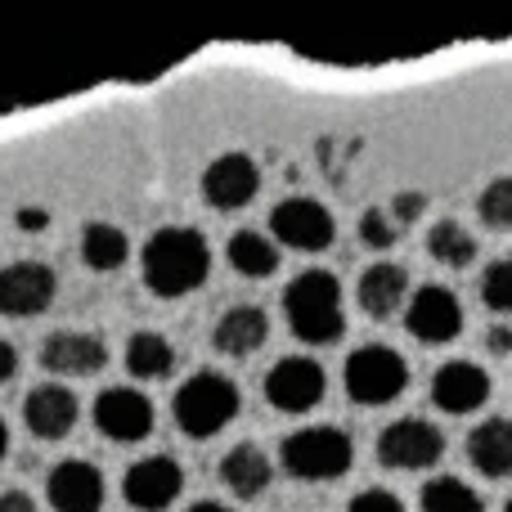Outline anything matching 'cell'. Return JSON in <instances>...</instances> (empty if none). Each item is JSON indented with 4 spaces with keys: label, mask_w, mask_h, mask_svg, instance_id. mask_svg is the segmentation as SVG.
<instances>
[{
    "label": "cell",
    "mask_w": 512,
    "mask_h": 512,
    "mask_svg": "<svg viewBox=\"0 0 512 512\" xmlns=\"http://www.w3.org/2000/svg\"><path fill=\"white\" fill-rule=\"evenodd\" d=\"M140 270L149 292L158 297H185V292H198L212 274V243L203 239L189 225H167L158 230L140 252Z\"/></svg>",
    "instance_id": "1"
},
{
    "label": "cell",
    "mask_w": 512,
    "mask_h": 512,
    "mask_svg": "<svg viewBox=\"0 0 512 512\" xmlns=\"http://www.w3.org/2000/svg\"><path fill=\"white\" fill-rule=\"evenodd\" d=\"M283 310H288L292 337L310 346H328L346 333V310H342V283L328 270H306L288 283L283 292Z\"/></svg>",
    "instance_id": "2"
},
{
    "label": "cell",
    "mask_w": 512,
    "mask_h": 512,
    "mask_svg": "<svg viewBox=\"0 0 512 512\" xmlns=\"http://www.w3.org/2000/svg\"><path fill=\"white\" fill-rule=\"evenodd\" d=\"M239 405H243L239 387L225 373L203 369L176 391V427L185 436H194V441H207V436L225 432L239 418Z\"/></svg>",
    "instance_id": "3"
},
{
    "label": "cell",
    "mask_w": 512,
    "mask_h": 512,
    "mask_svg": "<svg viewBox=\"0 0 512 512\" xmlns=\"http://www.w3.org/2000/svg\"><path fill=\"white\" fill-rule=\"evenodd\" d=\"M283 472L297 481H337L351 472L355 445L342 427H301L279 450Z\"/></svg>",
    "instance_id": "4"
},
{
    "label": "cell",
    "mask_w": 512,
    "mask_h": 512,
    "mask_svg": "<svg viewBox=\"0 0 512 512\" xmlns=\"http://www.w3.org/2000/svg\"><path fill=\"white\" fill-rule=\"evenodd\" d=\"M342 382L355 405H391V400L409 387V364H405V355L391 351V346L369 342L346 355Z\"/></svg>",
    "instance_id": "5"
},
{
    "label": "cell",
    "mask_w": 512,
    "mask_h": 512,
    "mask_svg": "<svg viewBox=\"0 0 512 512\" xmlns=\"http://www.w3.org/2000/svg\"><path fill=\"white\" fill-rule=\"evenodd\" d=\"M445 454V436L436 423L427 418H396L391 427H382L378 436V459L382 468H396V472H423L432 463H441Z\"/></svg>",
    "instance_id": "6"
},
{
    "label": "cell",
    "mask_w": 512,
    "mask_h": 512,
    "mask_svg": "<svg viewBox=\"0 0 512 512\" xmlns=\"http://www.w3.org/2000/svg\"><path fill=\"white\" fill-rule=\"evenodd\" d=\"M270 234L292 252H324L333 248L337 225L333 212L324 203H315V198H283L270 212Z\"/></svg>",
    "instance_id": "7"
},
{
    "label": "cell",
    "mask_w": 512,
    "mask_h": 512,
    "mask_svg": "<svg viewBox=\"0 0 512 512\" xmlns=\"http://www.w3.org/2000/svg\"><path fill=\"white\" fill-rule=\"evenodd\" d=\"M328 378L315 360L306 355H283L270 373H265V400H270L279 414H306L324 400Z\"/></svg>",
    "instance_id": "8"
},
{
    "label": "cell",
    "mask_w": 512,
    "mask_h": 512,
    "mask_svg": "<svg viewBox=\"0 0 512 512\" xmlns=\"http://www.w3.org/2000/svg\"><path fill=\"white\" fill-rule=\"evenodd\" d=\"M185 490V468L167 454H149V459L131 463L122 477V499L135 512H167Z\"/></svg>",
    "instance_id": "9"
},
{
    "label": "cell",
    "mask_w": 512,
    "mask_h": 512,
    "mask_svg": "<svg viewBox=\"0 0 512 512\" xmlns=\"http://www.w3.org/2000/svg\"><path fill=\"white\" fill-rule=\"evenodd\" d=\"M59 279L45 261H14L0 270V315L5 319H32L50 310Z\"/></svg>",
    "instance_id": "10"
},
{
    "label": "cell",
    "mask_w": 512,
    "mask_h": 512,
    "mask_svg": "<svg viewBox=\"0 0 512 512\" xmlns=\"http://www.w3.org/2000/svg\"><path fill=\"white\" fill-rule=\"evenodd\" d=\"M405 328L418 337L423 346H445L463 333V306L450 288L441 283H423V288L409 297L405 310Z\"/></svg>",
    "instance_id": "11"
},
{
    "label": "cell",
    "mask_w": 512,
    "mask_h": 512,
    "mask_svg": "<svg viewBox=\"0 0 512 512\" xmlns=\"http://www.w3.org/2000/svg\"><path fill=\"white\" fill-rule=\"evenodd\" d=\"M95 427L117 445H135L153 432V400L135 387H108L95 396Z\"/></svg>",
    "instance_id": "12"
},
{
    "label": "cell",
    "mask_w": 512,
    "mask_h": 512,
    "mask_svg": "<svg viewBox=\"0 0 512 512\" xmlns=\"http://www.w3.org/2000/svg\"><path fill=\"white\" fill-rule=\"evenodd\" d=\"M261 189V167L248 158V153H221L212 167L203 171V198L216 212H239L248 207Z\"/></svg>",
    "instance_id": "13"
},
{
    "label": "cell",
    "mask_w": 512,
    "mask_h": 512,
    "mask_svg": "<svg viewBox=\"0 0 512 512\" xmlns=\"http://www.w3.org/2000/svg\"><path fill=\"white\" fill-rule=\"evenodd\" d=\"M45 499L54 512H99L104 508V472L86 459H63L50 468Z\"/></svg>",
    "instance_id": "14"
},
{
    "label": "cell",
    "mask_w": 512,
    "mask_h": 512,
    "mask_svg": "<svg viewBox=\"0 0 512 512\" xmlns=\"http://www.w3.org/2000/svg\"><path fill=\"white\" fill-rule=\"evenodd\" d=\"M41 364L59 378H95L108 364V346L104 337L81 333V328H59V333L45 337L41 346Z\"/></svg>",
    "instance_id": "15"
},
{
    "label": "cell",
    "mask_w": 512,
    "mask_h": 512,
    "mask_svg": "<svg viewBox=\"0 0 512 512\" xmlns=\"http://www.w3.org/2000/svg\"><path fill=\"white\" fill-rule=\"evenodd\" d=\"M490 400V373L472 360H445L432 373V405L441 414H472Z\"/></svg>",
    "instance_id": "16"
},
{
    "label": "cell",
    "mask_w": 512,
    "mask_h": 512,
    "mask_svg": "<svg viewBox=\"0 0 512 512\" xmlns=\"http://www.w3.org/2000/svg\"><path fill=\"white\" fill-rule=\"evenodd\" d=\"M77 396H72L68 387H59V382H41V387L27 391L23 400V423L32 436H41V441H63V436L77 427Z\"/></svg>",
    "instance_id": "17"
},
{
    "label": "cell",
    "mask_w": 512,
    "mask_h": 512,
    "mask_svg": "<svg viewBox=\"0 0 512 512\" xmlns=\"http://www.w3.org/2000/svg\"><path fill=\"white\" fill-rule=\"evenodd\" d=\"M355 297H360V310L369 319H391L400 306H405V297H409V270H405V265H396V261L369 265V270L360 274Z\"/></svg>",
    "instance_id": "18"
},
{
    "label": "cell",
    "mask_w": 512,
    "mask_h": 512,
    "mask_svg": "<svg viewBox=\"0 0 512 512\" xmlns=\"http://www.w3.org/2000/svg\"><path fill=\"white\" fill-rule=\"evenodd\" d=\"M468 463L490 481L512 477V423L508 418H486L468 432Z\"/></svg>",
    "instance_id": "19"
},
{
    "label": "cell",
    "mask_w": 512,
    "mask_h": 512,
    "mask_svg": "<svg viewBox=\"0 0 512 512\" xmlns=\"http://www.w3.org/2000/svg\"><path fill=\"white\" fill-rule=\"evenodd\" d=\"M265 337H270V319H265L261 306H234L225 310L221 319H216V351L221 355H234V360H243V355H256L265 346Z\"/></svg>",
    "instance_id": "20"
},
{
    "label": "cell",
    "mask_w": 512,
    "mask_h": 512,
    "mask_svg": "<svg viewBox=\"0 0 512 512\" xmlns=\"http://www.w3.org/2000/svg\"><path fill=\"white\" fill-rule=\"evenodd\" d=\"M221 481H225L230 495L261 499L274 481V468H270V459H265L261 445H234V450L221 459Z\"/></svg>",
    "instance_id": "21"
},
{
    "label": "cell",
    "mask_w": 512,
    "mask_h": 512,
    "mask_svg": "<svg viewBox=\"0 0 512 512\" xmlns=\"http://www.w3.org/2000/svg\"><path fill=\"white\" fill-rule=\"evenodd\" d=\"M171 369H176V351H171L167 337L153 333V328L131 333V342H126V373H131V378L158 382V378H167Z\"/></svg>",
    "instance_id": "22"
},
{
    "label": "cell",
    "mask_w": 512,
    "mask_h": 512,
    "mask_svg": "<svg viewBox=\"0 0 512 512\" xmlns=\"http://www.w3.org/2000/svg\"><path fill=\"white\" fill-rule=\"evenodd\" d=\"M126 256H131V239H126L117 225H108V221L86 225V234H81V261H86L90 270L113 274L126 265Z\"/></svg>",
    "instance_id": "23"
},
{
    "label": "cell",
    "mask_w": 512,
    "mask_h": 512,
    "mask_svg": "<svg viewBox=\"0 0 512 512\" xmlns=\"http://www.w3.org/2000/svg\"><path fill=\"white\" fill-rule=\"evenodd\" d=\"M225 256H230V265L239 274H248V279H270L274 270H279V248H274L265 234L256 230H239L230 239V248H225Z\"/></svg>",
    "instance_id": "24"
},
{
    "label": "cell",
    "mask_w": 512,
    "mask_h": 512,
    "mask_svg": "<svg viewBox=\"0 0 512 512\" xmlns=\"http://www.w3.org/2000/svg\"><path fill=\"white\" fill-rule=\"evenodd\" d=\"M427 252H432V261L450 265V270H468L477 261V234L463 230L459 221H436L432 234H427Z\"/></svg>",
    "instance_id": "25"
},
{
    "label": "cell",
    "mask_w": 512,
    "mask_h": 512,
    "mask_svg": "<svg viewBox=\"0 0 512 512\" xmlns=\"http://www.w3.org/2000/svg\"><path fill=\"white\" fill-rule=\"evenodd\" d=\"M418 508L423 512H486V499L459 477H436L423 486Z\"/></svg>",
    "instance_id": "26"
},
{
    "label": "cell",
    "mask_w": 512,
    "mask_h": 512,
    "mask_svg": "<svg viewBox=\"0 0 512 512\" xmlns=\"http://www.w3.org/2000/svg\"><path fill=\"white\" fill-rule=\"evenodd\" d=\"M477 216L490 225V230H512V176L490 180L481 203H477Z\"/></svg>",
    "instance_id": "27"
},
{
    "label": "cell",
    "mask_w": 512,
    "mask_h": 512,
    "mask_svg": "<svg viewBox=\"0 0 512 512\" xmlns=\"http://www.w3.org/2000/svg\"><path fill=\"white\" fill-rule=\"evenodd\" d=\"M481 301L495 315H512V261H495L481 274Z\"/></svg>",
    "instance_id": "28"
},
{
    "label": "cell",
    "mask_w": 512,
    "mask_h": 512,
    "mask_svg": "<svg viewBox=\"0 0 512 512\" xmlns=\"http://www.w3.org/2000/svg\"><path fill=\"white\" fill-rule=\"evenodd\" d=\"M360 239L369 243V248H391V243L400 239V230H396V221H391L387 212H382V207H369V212L360 216Z\"/></svg>",
    "instance_id": "29"
},
{
    "label": "cell",
    "mask_w": 512,
    "mask_h": 512,
    "mask_svg": "<svg viewBox=\"0 0 512 512\" xmlns=\"http://www.w3.org/2000/svg\"><path fill=\"white\" fill-rule=\"evenodd\" d=\"M346 512H405V504H400L391 490H378V486H373V490H360V495L346 504Z\"/></svg>",
    "instance_id": "30"
},
{
    "label": "cell",
    "mask_w": 512,
    "mask_h": 512,
    "mask_svg": "<svg viewBox=\"0 0 512 512\" xmlns=\"http://www.w3.org/2000/svg\"><path fill=\"white\" fill-rule=\"evenodd\" d=\"M423 207H427V194L405 189V194H396V203H391V221H396V225H414L418 216H423Z\"/></svg>",
    "instance_id": "31"
},
{
    "label": "cell",
    "mask_w": 512,
    "mask_h": 512,
    "mask_svg": "<svg viewBox=\"0 0 512 512\" xmlns=\"http://www.w3.org/2000/svg\"><path fill=\"white\" fill-rule=\"evenodd\" d=\"M0 512H41V508H36V499L23 495V490H0Z\"/></svg>",
    "instance_id": "32"
},
{
    "label": "cell",
    "mask_w": 512,
    "mask_h": 512,
    "mask_svg": "<svg viewBox=\"0 0 512 512\" xmlns=\"http://www.w3.org/2000/svg\"><path fill=\"white\" fill-rule=\"evenodd\" d=\"M14 221H18V230H27V234H41L45 225H50V216H45L41 207H18V216H14Z\"/></svg>",
    "instance_id": "33"
},
{
    "label": "cell",
    "mask_w": 512,
    "mask_h": 512,
    "mask_svg": "<svg viewBox=\"0 0 512 512\" xmlns=\"http://www.w3.org/2000/svg\"><path fill=\"white\" fill-rule=\"evenodd\" d=\"M14 373H18V351L5 342V337H0V387H5Z\"/></svg>",
    "instance_id": "34"
},
{
    "label": "cell",
    "mask_w": 512,
    "mask_h": 512,
    "mask_svg": "<svg viewBox=\"0 0 512 512\" xmlns=\"http://www.w3.org/2000/svg\"><path fill=\"white\" fill-rule=\"evenodd\" d=\"M486 346H490L495 355H512V328H504V324L490 328V333H486Z\"/></svg>",
    "instance_id": "35"
},
{
    "label": "cell",
    "mask_w": 512,
    "mask_h": 512,
    "mask_svg": "<svg viewBox=\"0 0 512 512\" xmlns=\"http://www.w3.org/2000/svg\"><path fill=\"white\" fill-rule=\"evenodd\" d=\"M189 512H234L230 504H216V499H203V504H194Z\"/></svg>",
    "instance_id": "36"
},
{
    "label": "cell",
    "mask_w": 512,
    "mask_h": 512,
    "mask_svg": "<svg viewBox=\"0 0 512 512\" xmlns=\"http://www.w3.org/2000/svg\"><path fill=\"white\" fill-rule=\"evenodd\" d=\"M5 450H9V427H5V418H0V463H5Z\"/></svg>",
    "instance_id": "37"
},
{
    "label": "cell",
    "mask_w": 512,
    "mask_h": 512,
    "mask_svg": "<svg viewBox=\"0 0 512 512\" xmlns=\"http://www.w3.org/2000/svg\"><path fill=\"white\" fill-rule=\"evenodd\" d=\"M504 512H512V499H508V504H504Z\"/></svg>",
    "instance_id": "38"
}]
</instances>
